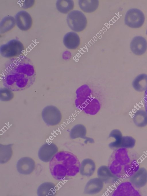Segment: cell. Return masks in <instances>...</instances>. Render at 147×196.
<instances>
[{
    "instance_id": "9",
    "label": "cell",
    "mask_w": 147,
    "mask_h": 196,
    "mask_svg": "<svg viewBox=\"0 0 147 196\" xmlns=\"http://www.w3.org/2000/svg\"><path fill=\"white\" fill-rule=\"evenodd\" d=\"M15 19L17 26L21 30L27 31L32 26V17L26 11L22 10L18 12L15 16Z\"/></svg>"
},
{
    "instance_id": "25",
    "label": "cell",
    "mask_w": 147,
    "mask_h": 196,
    "mask_svg": "<svg viewBox=\"0 0 147 196\" xmlns=\"http://www.w3.org/2000/svg\"><path fill=\"white\" fill-rule=\"evenodd\" d=\"M11 90L5 88L1 89L0 99L3 101H7L10 100L13 97V94Z\"/></svg>"
},
{
    "instance_id": "21",
    "label": "cell",
    "mask_w": 147,
    "mask_h": 196,
    "mask_svg": "<svg viewBox=\"0 0 147 196\" xmlns=\"http://www.w3.org/2000/svg\"><path fill=\"white\" fill-rule=\"evenodd\" d=\"M74 6L72 0H58L56 3L57 10L63 13H67L73 9Z\"/></svg>"
},
{
    "instance_id": "7",
    "label": "cell",
    "mask_w": 147,
    "mask_h": 196,
    "mask_svg": "<svg viewBox=\"0 0 147 196\" xmlns=\"http://www.w3.org/2000/svg\"><path fill=\"white\" fill-rule=\"evenodd\" d=\"M87 97L79 98L76 100L77 106L86 113L91 115L96 114L100 108L99 102L96 99Z\"/></svg>"
},
{
    "instance_id": "20",
    "label": "cell",
    "mask_w": 147,
    "mask_h": 196,
    "mask_svg": "<svg viewBox=\"0 0 147 196\" xmlns=\"http://www.w3.org/2000/svg\"><path fill=\"white\" fill-rule=\"evenodd\" d=\"M78 3L82 11L85 12L91 13L97 8L99 2L98 0H81L79 1Z\"/></svg>"
},
{
    "instance_id": "29",
    "label": "cell",
    "mask_w": 147,
    "mask_h": 196,
    "mask_svg": "<svg viewBox=\"0 0 147 196\" xmlns=\"http://www.w3.org/2000/svg\"><path fill=\"white\" fill-rule=\"evenodd\" d=\"M146 34L147 35V32H146Z\"/></svg>"
},
{
    "instance_id": "12",
    "label": "cell",
    "mask_w": 147,
    "mask_h": 196,
    "mask_svg": "<svg viewBox=\"0 0 147 196\" xmlns=\"http://www.w3.org/2000/svg\"><path fill=\"white\" fill-rule=\"evenodd\" d=\"M130 48L135 54L138 56L142 55L147 49V42L146 39L142 36H135L130 43Z\"/></svg>"
},
{
    "instance_id": "11",
    "label": "cell",
    "mask_w": 147,
    "mask_h": 196,
    "mask_svg": "<svg viewBox=\"0 0 147 196\" xmlns=\"http://www.w3.org/2000/svg\"><path fill=\"white\" fill-rule=\"evenodd\" d=\"M130 183L134 187L139 189L147 183V170L144 167L140 168L130 179Z\"/></svg>"
},
{
    "instance_id": "4",
    "label": "cell",
    "mask_w": 147,
    "mask_h": 196,
    "mask_svg": "<svg viewBox=\"0 0 147 196\" xmlns=\"http://www.w3.org/2000/svg\"><path fill=\"white\" fill-rule=\"evenodd\" d=\"M67 21L69 27L76 32L83 31L86 27L87 23L84 15L78 10H74L70 12L67 16Z\"/></svg>"
},
{
    "instance_id": "1",
    "label": "cell",
    "mask_w": 147,
    "mask_h": 196,
    "mask_svg": "<svg viewBox=\"0 0 147 196\" xmlns=\"http://www.w3.org/2000/svg\"><path fill=\"white\" fill-rule=\"evenodd\" d=\"M36 76L32 61L23 55L8 60L5 64L0 75L4 86L14 91L28 88L34 82Z\"/></svg>"
},
{
    "instance_id": "27",
    "label": "cell",
    "mask_w": 147,
    "mask_h": 196,
    "mask_svg": "<svg viewBox=\"0 0 147 196\" xmlns=\"http://www.w3.org/2000/svg\"><path fill=\"white\" fill-rule=\"evenodd\" d=\"M21 3V7L24 8H28L32 7L34 3V0L24 1Z\"/></svg>"
},
{
    "instance_id": "14",
    "label": "cell",
    "mask_w": 147,
    "mask_h": 196,
    "mask_svg": "<svg viewBox=\"0 0 147 196\" xmlns=\"http://www.w3.org/2000/svg\"><path fill=\"white\" fill-rule=\"evenodd\" d=\"M63 42L67 48L74 49L77 48L80 44V38L76 33L74 32H69L64 36Z\"/></svg>"
},
{
    "instance_id": "17",
    "label": "cell",
    "mask_w": 147,
    "mask_h": 196,
    "mask_svg": "<svg viewBox=\"0 0 147 196\" xmlns=\"http://www.w3.org/2000/svg\"><path fill=\"white\" fill-rule=\"evenodd\" d=\"M133 120L134 124L139 127H143L147 125V112L138 110L134 113Z\"/></svg>"
},
{
    "instance_id": "15",
    "label": "cell",
    "mask_w": 147,
    "mask_h": 196,
    "mask_svg": "<svg viewBox=\"0 0 147 196\" xmlns=\"http://www.w3.org/2000/svg\"><path fill=\"white\" fill-rule=\"evenodd\" d=\"M95 168V164L94 161L91 159L86 158L82 162L80 171L82 175L89 177L93 174Z\"/></svg>"
},
{
    "instance_id": "2",
    "label": "cell",
    "mask_w": 147,
    "mask_h": 196,
    "mask_svg": "<svg viewBox=\"0 0 147 196\" xmlns=\"http://www.w3.org/2000/svg\"><path fill=\"white\" fill-rule=\"evenodd\" d=\"M80 164L77 157L67 151L57 152L49 162L50 173L57 180L67 179L75 176L80 170Z\"/></svg>"
},
{
    "instance_id": "26",
    "label": "cell",
    "mask_w": 147,
    "mask_h": 196,
    "mask_svg": "<svg viewBox=\"0 0 147 196\" xmlns=\"http://www.w3.org/2000/svg\"><path fill=\"white\" fill-rule=\"evenodd\" d=\"M77 97H87L90 94V91L89 88H82L79 89L77 91Z\"/></svg>"
},
{
    "instance_id": "19",
    "label": "cell",
    "mask_w": 147,
    "mask_h": 196,
    "mask_svg": "<svg viewBox=\"0 0 147 196\" xmlns=\"http://www.w3.org/2000/svg\"><path fill=\"white\" fill-rule=\"evenodd\" d=\"M16 22L15 18L11 16L4 17L0 23V33L4 34L12 29Z\"/></svg>"
},
{
    "instance_id": "6",
    "label": "cell",
    "mask_w": 147,
    "mask_h": 196,
    "mask_svg": "<svg viewBox=\"0 0 147 196\" xmlns=\"http://www.w3.org/2000/svg\"><path fill=\"white\" fill-rule=\"evenodd\" d=\"M42 116L45 122L50 126L58 124L62 119L61 114L59 110L53 105L45 107L42 111Z\"/></svg>"
},
{
    "instance_id": "28",
    "label": "cell",
    "mask_w": 147,
    "mask_h": 196,
    "mask_svg": "<svg viewBox=\"0 0 147 196\" xmlns=\"http://www.w3.org/2000/svg\"><path fill=\"white\" fill-rule=\"evenodd\" d=\"M144 101L145 110L147 112V89L145 92Z\"/></svg>"
},
{
    "instance_id": "8",
    "label": "cell",
    "mask_w": 147,
    "mask_h": 196,
    "mask_svg": "<svg viewBox=\"0 0 147 196\" xmlns=\"http://www.w3.org/2000/svg\"><path fill=\"white\" fill-rule=\"evenodd\" d=\"M58 151L57 147L54 144L52 143L45 144L39 150V158L43 162H48L51 161Z\"/></svg>"
},
{
    "instance_id": "3",
    "label": "cell",
    "mask_w": 147,
    "mask_h": 196,
    "mask_svg": "<svg viewBox=\"0 0 147 196\" xmlns=\"http://www.w3.org/2000/svg\"><path fill=\"white\" fill-rule=\"evenodd\" d=\"M24 50L23 44L16 39L11 40L1 46L0 53L5 58H9L20 56Z\"/></svg>"
},
{
    "instance_id": "13",
    "label": "cell",
    "mask_w": 147,
    "mask_h": 196,
    "mask_svg": "<svg viewBox=\"0 0 147 196\" xmlns=\"http://www.w3.org/2000/svg\"><path fill=\"white\" fill-rule=\"evenodd\" d=\"M103 181L100 178H94L90 180L87 183L84 189V193L87 194H96L103 188Z\"/></svg>"
},
{
    "instance_id": "22",
    "label": "cell",
    "mask_w": 147,
    "mask_h": 196,
    "mask_svg": "<svg viewBox=\"0 0 147 196\" xmlns=\"http://www.w3.org/2000/svg\"><path fill=\"white\" fill-rule=\"evenodd\" d=\"M108 167L103 166H100L97 170L98 176L102 181L107 183H110L112 179V174Z\"/></svg>"
},
{
    "instance_id": "23",
    "label": "cell",
    "mask_w": 147,
    "mask_h": 196,
    "mask_svg": "<svg viewBox=\"0 0 147 196\" xmlns=\"http://www.w3.org/2000/svg\"><path fill=\"white\" fill-rule=\"evenodd\" d=\"M110 136L115 140V141L111 143V146L116 148H120L123 137L120 131L117 129L114 130L112 131Z\"/></svg>"
},
{
    "instance_id": "18",
    "label": "cell",
    "mask_w": 147,
    "mask_h": 196,
    "mask_svg": "<svg viewBox=\"0 0 147 196\" xmlns=\"http://www.w3.org/2000/svg\"><path fill=\"white\" fill-rule=\"evenodd\" d=\"M132 86L138 91H145L147 89V75L142 74L138 75L133 81Z\"/></svg>"
},
{
    "instance_id": "5",
    "label": "cell",
    "mask_w": 147,
    "mask_h": 196,
    "mask_svg": "<svg viewBox=\"0 0 147 196\" xmlns=\"http://www.w3.org/2000/svg\"><path fill=\"white\" fill-rule=\"evenodd\" d=\"M145 21V16L140 9L132 8L126 12L125 17V24L129 27L137 28L141 27Z\"/></svg>"
},
{
    "instance_id": "24",
    "label": "cell",
    "mask_w": 147,
    "mask_h": 196,
    "mask_svg": "<svg viewBox=\"0 0 147 196\" xmlns=\"http://www.w3.org/2000/svg\"><path fill=\"white\" fill-rule=\"evenodd\" d=\"M136 140L131 136H123L120 148H132L135 146Z\"/></svg>"
},
{
    "instance_id": "10",
    "label": "cell",
    "mask_w": 147,
    "mask_h": 196,
    "mask_svg": "<svg viewBox=\"0 0 147 196\" xmlns=\"http://www.w3.org/2000/svg\"><path fill=\"white\" fill-rule=\"evenodd\" d=\"M18 172L20 174L25 175L31 173L35 168V163L32 158L26 157L20 158L16 164Z\"/></svg>"
},
{
    "instance_id": "16",
    "label": "cell",
    "mask_w": 147,
    "mask_h": 196,
    "mask_svg": "<svg viewBox=\"0 0 147 196\" xmlns=\"http://www.w3.org/2000/svg\"><path fill=\"white\" fill-rule=\"evenodd\" d=\"M56 193L55 185L52 183L47 182L40 185L37 190L38 196H53Z\"/></svg>"
}]
</instances>
